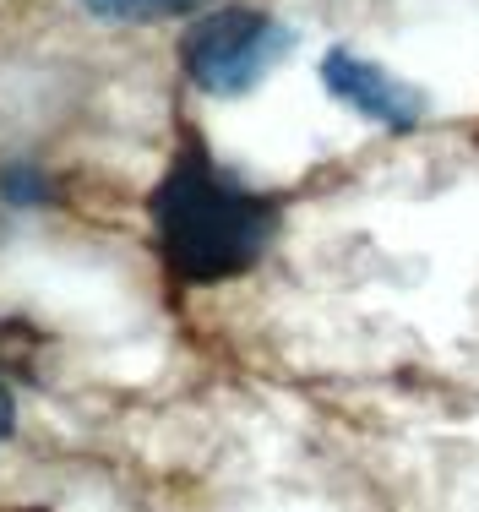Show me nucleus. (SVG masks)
Instances as JSON below:
<instances>
[{
  "mask_svg": "<svg viewBox=\"0 0 479 512\" xmlns=\"http://www.w3.org/2000/svg\"><path fill=\"white\" fill-rule=\"evenodd\" d=\"M0 202L6 207H49L55 202V180L44 164L17 158V164H0Z\"/></svg>",
  "mask_w": 479,
  "mask_h": 512,
  "instance_id": "nucleus-4",
  "label": "nucleus"
},
{
  "mask_svg": "<svg viewBox=\"0 0 479 512\" xmlns=\"http://www.w3.org/2000/svg\"><path fill=\"white\" fill-rule=\"evenodd\" d=\"M11 431H17V398H11V387L0 382V442H6Z\"/></svg>",
  "mask_w": 479,
  "mask_h": 512,
  "instance_id": "nucleus-6",
  "label": "nucleus"
},
{
  "mask_svg": "<svg viewBox=\"0 0 479 512\" xmlns=\"http://www.w3.org/2000/svg\"><path fill=\"white\" fill-rule=\"evenodd\" d=\"M93 17L104 22H164V17H186V11H202L207 0H82Z\"/></svg>",
  "mask_w": 479,
  "mask_h": 512,
  "instance_id": "nucleus-5",
  "label": "nucleus"
},
{
  "mask_svg": "<svg viewBox=\"0 0 479 512\" xmlns=\"http://www.w3.org/2000/svg\"><path fill=\"white\" fill-rule=\"evenodd\" d=\"M289 50L294 33L278 17L256 6H218L196 17L191 33L180 39V71L191 77V88L213 93V99H235V93H251Z\"/></svg>",
  "mask_w": 479,
  "mask_h": 512,
  "instance_id": "nucleus-2",
  "label": "nucleus"
},
{
  "mask_svg": "<svg viewBox=\"0 0 479 512\" xmlns=\"http://www.w3.org/2000/svg\"><path fill=\"white\" fill-rule=\"evenodd\" d=\"M158 262L180 284H229L251 273L278 235V207L213 164L207 148H180L147 197Z\"/></svg>",
  "mask_w": 479,
  "mask_h": 512,
  "instance_id": "nucleus-1",
  "label": "nucleus"
},
{
  "mask_svg": "<svg viewBox=\"0 0 479 512\" xmlns=\"http://www.w3.org/2000/svg\"><path fill=\"white\" fill-rule=\"evenodd\" d=\"M322 82L338 104H349L360 120H376L387 131H414L425 120V99L409 88L403 77L382 71L376 60L354 55V50H333L322 60Z\"/></svg>",
  "mask_w": 479,
  "mask_h": 512,
  "instance_id": "nucleus-3",
  "label": "nucleus"
}]
</instances>
